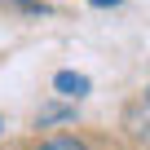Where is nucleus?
Here are the masks:
<instances>
[{"instance_id":"obj_1","label":"nucleus","mask_w":150,"mask_h":150,"mask_svg":"<svg viewBox=\"0 0 150 150\" xmlns=\"http://www.w3.org/2000/svg\"><path fill=\"white\" fill-rule=\"evenodd\" d=\"M88 88H93V80H88V75H80V71H57V75H53V93L66 97V102L88 97Z\"/></svg>"},{"instance_id":"obj_2","label":"nucleus","mask_w":150,"mask_h":150,"mask_svg":"<svg viewBox=\"0 0 150 150\" xmlns=\"http://www.w3.org/2000/svg\"><path fill=\"white\" fill-rule=\"evenodd\" d=\"M71 119H75V102H49V106H40L35 128H53V124H71Z\"/></svg>"},{"instance_id":"obj_3","label":"nucleus","mask_w":150,"mask_h":150,"mask_svg":"<svg viewBox=\"0 0 150 150\" xmlns=\"http://www.w3.org/2000/svg\"><path fill=\"white\" fill-rule=\"evenodd\" d=\"M31 150H88V141H84V137H75V132H57V137L35 141Z\"/></svg>"},{"instance_id":"obj_4","label":"nucleus","mask_w":150,"mask_h":150,"mask_svg":"<svg viewBox=\"0 0 150 150\" xmlns=\"http://www.w3.org/2000/svg\"><path fill=\"white\" fill-rule=\"evenodd\" d=\"M93 9H115V5H124V0H88Z\"/></svg>"},{"instance_id":"obj_5","label":"nucleus","mask_w":150,"mask_h":150,"mask_svg":"<svg viewBox=\"0 0 150 150\" xmlns=\"http://www.w3.org/2000/svg\"><path fill=\"white\" fill-rule=\"evenodd\" d=\"M141 106H146V110H150V88H146V93H141Z\"/></svg>"}]
</instances>
